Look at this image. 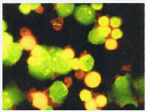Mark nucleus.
I'll use <instances>...</instances> for the list:
<instances>
[{"label": "nucleus", "instance_id": "obj_24", "mask_svg": "<svg viewBox=\"0 0 146 112\" xmlns=\"http://www.w3.org/2000/svg\"><path fill=\"white\" fill-rule=\"evenodd\" d=\"M98 23L101 27H108L109 24V19L106 16L102 17L99 19Z\"/></svg>", "mask_w": 146, "mask_h": 112}, {"label": "nucleus", "instance_id": "obj_18", "mask_svg": "<svg viewBox=\"0 0 146 112\" xmlns=\"http://www.w3.org/2000/svg\"><path fill=\"white\" fill-rule=\"evenodd\" d=\"M80 96L81 101L86 102L87 101H88L92 98V95L91 91H90L89 90L87 89H84L80 92Z\"/></svg>", "mask_w": 146, "mask_h": 112}, {"label": "nucleus", "instance_id": "obj_8", "mask_svg": "<svg viewBox=\"0 0 146 112\" xmlns=\"http://www.w3.org/2000/svg\"><path fill=\"white\" fill-rule=\"evenodd\" d=\"M101 81L100 75L96 72H92L87 74L84 79L85 84L90 88L98 87Z\"/></svg>", "mask_w": 146, "mask_h": 112}, {"label": "nucleus", "instance_id": "obj_17", "mask_svg": "<svg viewBox=\"0 0 146 112\" xmlns=\"http://www.w3.org/2000/svg\"><path fill=\"white\" fill-rule=\"evenodd\" d=\"M106 48L108 50H115L118 47V42L115 40L113 39H108V40L106 41Z\"/></svg>", "mask_w": 146, "mask_h": 112}, {"label": "nucleus", "instance_id": "obj_19", "mask_svg": "<svg viewBox=\"0 0 146 112\" xmlns=\"http://www.w3.org/2000/svg\"><path fill=\"white\" fill-rule=\"evenodd\" d=\"M85 107L88 110H95L97 109V105L96 101L94 99H90L87 101L85 104Z\"/></svg>", "mask_w": 146, "mask_h": 112}, {"label": "nucleus", "instance_id": "obj_2", "mask_svg": "<svg viewBox=\"0 0 146 112\" xmlns=\"http://www.w3.org/2000/svg\"><path fill=\"white\" fill-rule=\"evenodd\" d=\"M63 50L59 47H50L49 51L51 65L53 72L56 74L66 75L72 70L70 61H67L62 56Z\"/></svg>", "mask_w": 146, "mask_h": 112}, {"label": "nucleus", "instance_id": "obj_13", "mask_svg": "<svg viewBox=\"0 0 146 112\" xmlns=\"http://www.w3.org/2000/svg\"><path fill=\"white\" fill-rule=\"evenodd\" d=\"M40 6V4H22L19 6V10L22 13L28 15L31 12V11L36 10L37 8Z\"/></svg>", "mask_w": 146, "mask_h": 112}, {"label": "nucleus", "instance_id": "obj_11", "mask_svg": "<svg viewBox=\"0 0 146 112\" xmlns=\"http://www.w3.org/2000/svg\"><path fill=\"white\" fill-rule=\"evenodd\" d=\"M88 40L94 44H102L106 41V38L101 35L98 27H95L89 32Z\"/></svg>", "mask_w": 146, "mask_h": 112}, {"label": "nucleus", "instance_id": "obj_15", "mask_svg": "<svg viewBox=\"0 0 146 112\" xmlns=\"http://www.w3.org/2000/svg\"><path fill=\"white\" fill-rule=\"evenodd\" d=\"M95 101L97 107H98L100 108L104 107L107 105V103H108V99H107V98L104 95H99L96 96Z\"/></svg>", "mask_w": 146, "mask_h": 112}, {"label": "nucleus", "instance_id": "obj_7", "mask_svg": "<svg viewBox=\"0 0 146 112\" xmlns=\"http://www.w3.org/2000/svg\"><path fill=\"white\" fill-rule=\"evenodd\" d=\"M33 106L38 109H42L48 104V98L42 92H34L31 94Z\"/></svg>", "mask_w": 146, "mask_h": 112}, {"label": "nucleus", "instance_id": "obj_9", "mask_svg": "<svg viewBox=\"0 0 146 112\" xmlns=\"http://www.w3.org/2000/svg\"><path fill=\"white\" fill-rule=\"evenodd\" d=\"M74 4H56L55 6L58 15L62 18L70 15L74 12Z\"/></svg>", "mask_w": 146, "mask_h": 112}, {"label": "nucleus", "instance_id": "obj_25", "mask_svg": "<svg viewBox=\"0 0 146 112\" xmlns=\"http://www.w3.org/2000/svg\"><path fill=\"white\" fill-rule=\"evenodd\" d=\"M103 7V4H92L91 7L94 10H101Z\"/></svg>", "mask_w": 146, "mask_h": 112}, {"label": "nucleus", "instance_id": "obj_26", "mask_svg": "<svg viewBox=\"0 0 146 112\" xmlns=\"http://www.w3.org/2000/svg\"><path fill=\"white\" fill-rule=\"evenodd\" d=\"M53 109L51 106L47 105L46 107H44L43 109H41V110H52Z\"/></svg>", "mask_w": 146, "mask_h": 112}, {"label": "nucleus", "instance_id": "obj_14", "mask_svg": "<svg viewBox=\"0 0 146 112\" xmlns=\"http://www.w3.org/2000/svg\"><path fill=\"white\" fill-rule=\"evenodd\" d=\"M62 56L67 61H70L75 56V52L71 48L67 47L63 50Z\"/></svg>", "mask_w": 146, "mask_h": 112}, {"label": "nucleus", "instance_id": "obj_20", "mask_svg": "<svg viewBox=\"0 0 146 112\" xmlns=\"http://www.w3.org/2000/svg\"><path fill=\"white\" fill-rule=\"evenodd\" d=\"M110 23L111 26L112 27H119L121 25V24H122V20L119 17H113L110 18Z\"/></svg>", "mask_w": 146, "mask_h": 112}, {"label": "nucleus", "instance_id": "obj_3", "mask_svg": "<svg viewBox=\"0 0 146 112\" xmlns=\"http://www.w3.org/2000/svg\"><path fill=\"white\" fill-rule=\"evenodd\" d=\"M23 49L18 42H13L7 46L3 47V64L9 66L15 64L21 58Z\"/></svg>", "mask_w": 146, "mask_h": 112}, {"label": "nucleus", "instance_id": "obj_23", "mask_svg": "<svg viewBox=\"0 0 146 112\" xmlns=\"http://www.w3.org/2000/svg\"><path fill=\"white\" fill-rule=\"evenodd\" d=\"M99 31L104 37L106 38L111 32V28L109 27H99Z\"/></svg>", "mask_w": 146, "mask_h": 112}, {"label": "nucleus", "instance_id": "obj_22", "mask_svg": "<svg viewBox=\"0 0 146 112\" xmlns=\"http://www.w3.org/2000/svg\"><path fill=\"white\" fill-rule=\"evenodd\" d=\"M111 37L113 38V40H117V39H119L123 35V33L119 28L114 29L111 32Z\"/></svg>", "mask_w": 146, "mask_h": 112}, {"label": "nucleus", "instance_id": "obj_1", "mask_svg": "<svg viewBox=\"0 0 146 112\" xmlns=\"http://www.w3.org/2000/svg\"><path fill=\"white\" fill-rule=\"evenodd\" d=\"M50 47L36 45L32 50L27 60L29 73L38 79H52L55 78L50 62Z\"/></svg>", "mask_w": 146, "mask_h": 112}, {"label": "nucleus", "instance_id": "obj_5", "mask_svg": "<svg viewBox=\"0 0 146 112\" xmlns=\"http://www.w3.org/2000/svg\"><path fill=\"white\" fill-rule=\"evenodd\" d=\"M69 93L67 86L61 81H56L49 89V97L53 103L61 104Z\"/></svg>", "mask_w": 146, "mask_h": 112}, {"label": "nucleus", "instance_id": "obj_21", "mask_svg": "<svg viewBox=\"0 0 146 112\" xmlns=\"http://www.w3.org/2000/svg\"><path fill=\"white\" fill-rule=\"evenodd\" d=\"M70 66L72 68V69L75 70H78L80 69V60L77 58H73L69 62Z\"/></svg>", "mask_w": 146, "mask_h": 112}, {"label": "nucleus", "instance_id": "obj_10", "mask_svg": "<svg viewBox=\"0 0 146 112\" xmlns=\"http://www.w3.org/2000/svg\"><path fill=\"white\" fill-rule=\"evenodd\" d=\"M80 69L82 71L89 72L94 66V60L90 55L86 54L80 58Z\"/></svg>", "mask_w": 146, "mask_h": 112}, {"label": "nucleus", "instance_id": "obj_6", "mask_svg": "<svg viewBox=\"0 0 146 112\" xmlns=\"http://www.w3.org/2000/svg\"><path fill=\"white\" fill-rule=\"evenodd\" d=\"M21 99L19 93L15 90H4L3 95V110H11L15 104H17Z\"/></svg>", "mask_w": 146, "mask_h": 112}, {"label": "nucleus", "instance_id": "obj_12", "mask_svg": "<svg viewBox=\"0 0 146 112\" xmlns=\"http://www.w3.org/2000/svg\"><path fill=\"white\" fill-rule=\"evenodd\" d=\"M19 44L23 48L26 50H32L36 46L35 38L31 35H27L23 36L19 41Z\"/></svg>", "mask_w": 146, "mask_h": 112}, {"label": "nucleus", "instance_id": "obj_16", "mask_svg": "<svg viewBox=\"0 0 146 112\" xmlns=\"http://www.w3.org/2000/svg\"><path fill=\"white\" fill-rule=\"evenodd\" d=\"M3 47H6L13 43L12 36L7 32L3 33Z\"/></svg>", "mask_w": 146, "mask_h": 112}, {"label": "nucleus", "instance_id": "obj_4", "mask_svg": "<svg viewBox=\"0 0 146 112\" xmlns=\"http://www.w3.org/2000/svg\"><path fill=\"white\" fill-rule=\"evenodd\" d=\"M74 17L82 24L88 25L96 21L95 11L88 5H81L75 8Z\"/></svg>", "mask_w": 146, "mask_h": 112}]
</instances>
